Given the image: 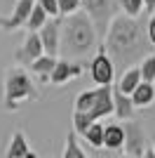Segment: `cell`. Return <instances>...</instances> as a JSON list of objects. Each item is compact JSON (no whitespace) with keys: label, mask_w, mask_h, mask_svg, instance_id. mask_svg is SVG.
Segmentation results:
<instances>
[{"label":"cell","mask_w":155,"mask_h":158,"mask_svg":"<svg viewBox=\"0 0 155 158\" xmlns=\"http://www.w3.org/2000/svg\"><path fill=\"white\" fill-rule=\"evenodd\" d=\"M148 40H146V31L139 24V19H129L122 12L115 14L108 21L106 33H103V52L108 54V59L113 66L120 64L122 71L139 66L143 57H148Z\"/></svg>","instance_id":"obj_1"},{"label":"cell","mask_w":155,"mask_h":158,"mask_svg":"<svg viewBox=\"0 0 155 158\" xmlns=\"http://www.w3.org/2000/svg\"><path fill=\"white\" fill-rule=\"evenodd\" d=\"M94 45H97V31L89 17L85 12L66 17V21L61 24V33H59V54L68 61L75 57H85Z\"/></svg>","instance_id":"obj_2"},{"label":"cell","mask_w":155,"mask_h":158,"mask_svg":"<svg viewBox=\"0 0 155 158\" xmlns=\"http://www.w3.org/2000/svg\"><path fill=\"white\" fill-rule=\"evenodd\" d=\"M38 90L35 83L24 69H10L5 76V97H2V106L5 111H19V106L28 99H38Z\"/></svg>","instance_id":"obj_3"},{"label":"cell","mask_w":155,"mask_h":158,"mask_svg":"<svg viewBox=\"0 0 155 158\" xmlns=\"http://www.w3.org/2000/svg\"><path fill=\"white\" fill-rule=\"evenodd\" d=\"M80 7L89 17V21L94 24V31L106 33L108 21L115 17L117 0H80Z\"/></svg>","instance_id":"obj_4"},{"label":"cell","mask_w":155,"mask_h":158,"mask_svg":"<svg viewBox=\"0 0 155 158\" xmlns=\"http://www.w3.org/2000/svg\"><path fill=\"white\" fill-rule=\"evenodd\" d=\"M122 132H125L122 149L127 151V156L129 158H141L143 151L148 149V146H146V130H143L136 120H125Z\"/></svg>","instance_id":"obj_5"},{"label":"cell","mask_w":155,"mask_h":158,"mask_svg":"<svg viewBox=\"0 0 155 158\" xmlns=\"http://www.w3.org/2000/svg\"><path fill=\"white\" fill-rule=\"evenodd\" d=\"M89 73H92V78H94V83H97L99 87L110 85V83H113V78H115V66H113V61L108 59V54L103 52V45L99 47L97 57L92 59Z\"/></svg>","instance_id":"obj_6"},{"label":"cell","mask_w":155,"mask_h":158,"mask_svg":"<svg viewBox=\"0 0 155 158\" xmlns=\"http://www.w3.org/2000/svg\"><path fill=\"white\" fill-rule=\"evenodd\" d=\"M59 33H61V21L59 19H47L45 26L38 31L40 45H42V52L47 57H57L59 54Z\"/></svg>","instance_id":"obj_7"},{"label":"cell","mask_w":155,"mask_h":158,"mask_svg":"<svg viewBox=\"0 0 155 158\" xmlns=\"http://www.w3.org/2000/svg\"><path fill=\"white\" fill-rule=\"evenodd\" d=\"M33 5H35V0H17V5H14L12 14L10 17H0V28L2 31H17V28H21L26 24V19H28V14H31Z\"/></svg>","instance_id":"obj_8"},{"label":"cell","mask_w":155,"mask_h":158,"mask_svg":"<svg viewBox=\"0 0 155 158\" xmlns=\"http://www.w3.org/2000/svg\"><path fill=\"white\" fill-rule=\"evenodd\" d=\"M42 45H40V38H38V33H28L26 35V40L21 43V47L14 52V59L19 61V64L24 66H31L35 59H40L42 57Z\"/></svg>","instance_id":"obj_9"},{"label":"cell","mask_w":155,"mask_h":158,"mask_svg":"<svg viewBox=\"0 0 155 158\" xmlns=\"http://www.w3.org/2000/svg\"><path fill=\"white\" fill-rule=\"evenodd\" d=\"M80 76H82V66L80 64H73V61H66V59H57V64L52 69L47 83H52V85H64V83H68V80H73V78H80Z\"/></svg>","instance_id":"obj_10"},{"label":"cell","mask_w":155,"mask_h":158,"mask_svg":"<svg viewBox=\"0 0 155 158\" xmlns=\"http://www.w3.org/2000/svg\"><path fill=\"white\" fill-rule=\"evenodd\" d=\"M141 83V76H139V66H132V69H127V71L120 73V78H117L115 87L113 90H117L120 94H125V97H129V94L136 90V85Z\"/></svg>","instance_id":"obj_11"},{"label":"cell","mask_w":155,"mask_h":158,"mask_svg":"<svg viewBox=\"0 0 155 158\" xmlns=\"http://www.w3.org/2000/svg\"><path fill=\"white\" fill-rule=\"evenodd\" d=\"M110 99H113V113H115L120 120H134V104H132V99L120 94L117 90L110 92Z\"/></svg>","instance_id":"obj_12"},{"label":"cell","mask_w":155,"mask_h":158,"mask_svg":"<svg viewBox=\"0 0 155 158\" xmlns=\"http://www.w3.org/2000/svg\"><path fill=\"white\" fill-rule=\"evenodd\" d=\"M106 87H110V85H106ZM106 87H94V90H85V92H80L75 97V111L78 113H87L92 106L101 99V94L106 92Z\"/></svg>","instance_id":"obj_13"},{"label":"cell","mask_w":155,"mask_h":158,"mask_svg":"<svg viewBox=\"0 0 155 158\" xmlns=\"http://www.w3.org/2000/svg\"><path fill=\"white\" fill-rule=\"evenodd\" d=\"M129 99H132L134 109H146V106H150L155 102V87L148 85V83H139L136 90L129 94Z\"/></svg>","instance_id":"obj_14"},{"label":"cell","mask_w":155,"mask_h":158,"mask_svg":"<svg viewBox=\"0 0 155 158\" xmlns=\"http://www.w3.org/2000/svg\"><path fill=\"white\" fill-rule=\"evenodd\" d=\"M125 144L122 125H103V146L110 151H120Z\"/></svg>","instance_id":"obj_15"},{"label":"cell","mask_w":155,"mask_h":158,"mask_svg":"<svg viewBox=\"0 0 155 158\" xmlns=\"http://www.w3.org/2000/svg\"><path fill=\"white\" fill-rule=\"evenodd\" d=\"M54 64H57V57H47V54H42L40 59H35L28 69H31V73H35L40 80H45L47 83V78H50V73H52V69H54Z\"/></svg>","instance_id":"obj_16"},{"label":"cell","mask_w":155,"mask_h":158,"mask_svg":"<svg viewBox=\"0 0 155 158\" xmlns=\"http://www.w3.org/2000/svg\"><path fill=\"white\" fill-rule=\"evenodd\" d=\"M26 151H28V144H26L24 132H14V135H12V142H10V146H7L5 158H24Z\"/></svg>","instance_id":"obj_17"},{"label":"cell","mask_w":155,"mask_h":158,"mask_svg":"<svg viewBox=\"0 0 155 158\" xmlns=\"http://www.w3.org/2000/svg\"><path fill=\"white\" fill-rule=\"evenodd\" d=\"M139 76H141V83H148V85L155 83V57L153 54H148V57H143L139 61Z\"/></svg>","instance_id":"obj_18"},{"label":"cell","mask_w":155,"mask_h":158,"mask_svg":"<svg viewBox=\"0 0 155 158\" xmlns=\"http://www.w3.org/2000/svg\"><path fill=\"white\" fill-rule=\"evenodd\" d=\"M45 21H47V14L42 12L38 5H33V10H31V14H28V19H26L24 26L28 28V33H38L40 28L45 26Z\"/></svg>","instance_id":"obj_19"},{"label":"cell","mask_w":155,"mask_h":158,"mask_svg":"<svg viewBox=\"0 0 155 158\" xmlns=\"http://www.w3.org/2000/svg\"><path fill=\"white\" fill-rule=\"evenodd\" d=\"M61 158H87V153L78 144V135L73 130L68 132V137H66V149H64V156Z\"/></svg>","instance_id":"obj_20"},{"label":"cell","mask_w":155,"mask_h":158,"mask_svg":"<svg viewBox=\"0 0 155 158\" xmlns=\"http://www.w3.org/2000/svg\"><path fill=\"white\" fill-rule=\"evenodd\" d=\"M85 139L94 149H103V125L101 123H92V127L85 132Z\"/></svg>","instance_id":"obj_21"},{"label":"cell","mask_w":155,"mask_h":158,"mask_svg":"<svg viewBox=\"0 0 155 158\" xmlns=\"http://www.w3.org/2000/svg\"><path fill=\"white\" fill-rule=\"evenodd\" d=\"M92 123H94V120H92L87 113H78V111L73 113V132L80 135V137H85V132L92 127Z\"/></svg>","instance_id":"obj_22"},{"label":"cell","mask_w":155,"mask_h":158,"mask_svg":"<svg viewBox=\"0 0 155 158\" xmlns=\"http://www.w3.org/2000/svg\"><path fill=\"white\" fill-rule=\"evenodd\" d=\"M120 7H122V14L129 19H139V14L143 12L141 0H120Z\"/></svg>","instance_id":"obj_23"},{"label":"cell","mask_w":155,"mask_h":158,"mask_svg":"<svg viewBox=\"0 0 155 158\" xmlns=\"http://www.w3.org/2000/svg\"><path fill=\"white\" fill-rule=\"evenodd\" d=\"M35 5L42 10V12L47 14V19H59V5H57V0H35Z\"/></svg>","instance_id":"obj_24"},{"label":"cell","mask_w":155,"mask_h":158,"mask_svg":"<svg viewBox=\"0 0 155 158\" xmlns=\"http://www.w3.org/2000/svg\"><path fill=\"white\" fill-rule=\"evenodd\" d=\"M57 5H59V14L71 17L80 10V0H57Z\"/></svg>","instance_id":"obj_25"},{"label":"cell","mask_w":155,"mask_h":158,"mask_svg":"<svg viewBox=\"0 0 155 158\" xmlns=\"http://www.w3.org/2000/svg\"><path fill=\"white\" fill-rule=\"evenodd\" d=\"M146 40H148V45L155 47V14H150L148 24H146Z\"/></svg>","instance_id":"obj_26"},{"label":"cell","mask_w":155,"mask_h":158,"mask_svg":"<svg viewBox=\"0 0 155 158\" xmlns=\"http://www.w3.org/2000/svg\"><path fill=\"white\" fill-rule=\"evenodd\" d=\"M141 2H143V10H146V12L155 14V0H141Z\"/></svg>","instance_id":"obj_27"},{"label":"cell","mask_w":155,"mask_h":158,"mask_svg":"<svg viewBox=\"0 0 155 158\" xmlns=\"http://www.w3.org/2000/svg\"><path fill=\"white\" fill-rule=\"evenodd\" d=\"M141 158H155L153 149H146V151H143V156H141Z\"/></svg>","instance_id":"obj_28"},{"label":"cell","mask_w":155,"mask_h":158,"mask_svg":"<svg viewBox=\"0 0 155 158\" xmlns=\"http://www.w3.org/2000/svg\"><path fill=\"white\" fill-rule=\"evenodd\" d=\"M24 158H38V153H33L31 149H28V151H26V156H24Z\"/></svg>","instance_id":"obj_29"},{"label":"cell","mask_w":155,"mask_h":158,"mask_svg":"<svg viewBox=\"0 0 155 158\" xmlns=\"http://www.w3.org/2000/svg\"><path fill=\"white\" fill-rule=\"evenodd\" d=\"M150 149H153V153H155V142H153V146H150Z\"/></svg>","instance_id":"obj_30"},{"label":"cell","mask_w":155,"mask_h":158,"mask_svg":"<svg viewBox=\"0 0 155 158\" xmlns=\"http://www.w3.org/2000/svg\"><path fill=\"white\" fill-rule=\"evenodd\" d=\"M153 57H155V54H153Z\"/></svg>","instance_id":"obj_31"}]
</instances>
